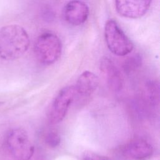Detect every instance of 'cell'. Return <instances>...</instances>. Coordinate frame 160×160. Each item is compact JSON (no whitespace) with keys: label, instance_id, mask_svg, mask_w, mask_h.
Returning <instances> with one entry per match:
<instances>
[{"label":"cell","instance_id":"obj_1","mask_svg":"<svg viewBox=\"0 0 160 160\" xmlns=\"http://www.w3.org/2000/svg\"><path fill=\"white\" fill-rule=\"evenodd\" d=\"M30 45L29 36L22 26L9 24L0 29V58L13 61L21 58Z\"/></svg>","mask_w":160,"mask_h":160},{"label":"cell","instance_id":"obj_2","mask_svg":"<svg viewBox=\"0 0 160 160\" xmlns=\"http://www.w3.org/2000/svg\"><path fill=\"white\" fill-rule=\"evenodd\" d=\"M62 45L59 38L54 33L46 31L37 38L34 44V52L42 64L51 65L60 58Z\"/></svg>","mask_w":160,"mask_h":160},{"label":"cell","instance_id":"obj_3","mask_svg":"<svg viewBox=\"0 0 160 160\" xmlns=\"http://www.w3.org/2000/svg\"><path fill=\"white\" fill-rule=\"evenodd\" d=\"M104 38L109 50L116 56H126L134 49L132 42L112 19H108L105 23Z\"/></svg>","mask_w":160,"mask_h":160},{"label":"cell","instance_id":"obj_4","mask_svg":"<svg viewBox=\"0 0 160 160\" xmlns=\"http://www.w3.org/2000/svg\"><path fill=\"white\" fill-rule=\"evenodd\" d=\"M6 147L17 160H29L34 152V147L27 132L22 128L10 130L6 137Z\"/></svg>","mask_w":160,"mask_h":160},{"label":"cell","instance_id":"obj_5","mask_svg":"<svg viewBox=\"0 0 160 160\" xmlns=\"http://www.w3.org/2000/svg\"><path fill=\"white\" fill-rule=\"evenodd\" d=\"M76 94L73 86L64 87L59 91L48 111V118L50 124H58L64 119Z\"/></svg>","mask_w":160,"mask_h":160},{"label":"cell","instance_id":"obj_6","mask_svg":"<svg viewBox=\"0 0 160 160\" xmlns=\"http://www.w3.org/2000/svg\"><path fill=\"white\" fill-rule=\"evenodd\" d=\"M89 14L88 6L81 0L69 1L64 6L62 11L64 20L73 26H78L84 23Z\"/></svg>","mask_w":160,"mask_h":160},{"label":"cell","instance_id":"obj_7","mask_svg":"<svg viewBox=\"0 0 160 160\" xmlns=\"http://www.w3.org/2000/svg\"><path fill=\"white\" fill-rule=\"evenodd\" d=\"M152 0H114L117 12L122 17L137 19L148 11Z\"/></svg>","mask_w":160,"mask_h":160},{"label":"cell","instance_id":"obj_8","mask_svg":"<svg viewBox=\"0 0 160 160\" xmlns=\"http://www.w3.org/2000/svg\"><path fill=\"white\" fill-rule=\"evenodd\" d=\"M100 69L106 77L109 88L116 92L122 88L123 79L121 73L114 63L109 58H103L100 64Z\"/></svg>","mask_w":160,"mask_h":160},{"label":"cell","instance_id":"obj_9","mask_svg":"<svg viewBox=\"0 0 160 160\" xmlns=\"http://www.w3.org/2000/svg\"><path fill=\"white\" fill-rule=\"evenodd\" d=\"M126 154L135 160H144L153 154V148L147 141L136 139L128 142L125 147Z\"/></svg>","mask_w":160,"mask_h":160},{"label":"cell","instance_id":"obj_10","mask_svg":"<svg viewBox=\"0 0 160 160\" xmlns=\"http://www.w3.org/2000/svg\"><path fill=\"white\" fill-rule=\"evenodd\" d=\"M98 85V76L91 71H85L78 78L74 88L76 93L83 96H89L96 91Z\"/></svg>","mask_w":160,"mask_h":160},{"label":"cell","instance_id":"obj_11","mask_svg":"<svg viewBox=\"0 0 160 160\" xmlns=\"http://www.w3.org/2000/svg\"><path fill=\"white\" fill-rule=\"evenodd\" d=\"M45 141L50 148H56L61 142L60 135L56 131H51L46 134Z\"/></svg>","mask_w":160,"mask_h":160},{"label":"cell","instance_id":"obj_12","mask_svg":"<svg viewBox=\"0 0 160 160\" xmlns=\"http://www.w3.org/2000/svg\"><path fill=\"white\" fill-rule=\"evenodd\" d=\"M149 98L153 102H158L159 99V86L155 82H150L148 86Z\"/></svg>","mask_w":160,"mask_h":160},{"label":"cell","instance_id":"obj_13","mask_svg":"<svg viewBox=\"0 0 160 160\" xmlns=\"http://www.w3.org/2000/svg\"><path fill=\"white\" fill-rule=\"evenodd\" d=\"M83 160H111L108 157L98 154L91 151H86L82 156Z\"/></svg>","mask_w":160,"mask_h":160},{"label":"cell","instance_id":"obj_14","mask_svg":"<svg viewBox=\"0 0 160 160\" xmlns=\"http://www.w3.org/2000/svg\"><path fill=\"white\" fill-rule=\"evenodd\" d=\"M1 104V102H0V104Z\"/></svg>","mask_w":160,"mask_h":160}]
</instances>
